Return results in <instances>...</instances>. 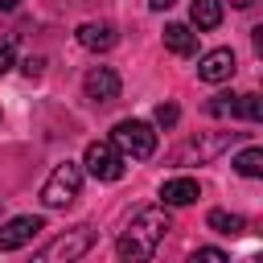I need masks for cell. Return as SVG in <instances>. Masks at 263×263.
I'll use <instances>...</instances> for the list:
<instances>
[{"label": "cell", "mask_w": 263, "mask_h": 263, "mask_svg": "<svg viewBox=\"0 0 263 263\" xmlns=\"http://www.w3.org/2000/svg\"><path fill=\"white\" fill-rule=\"evenodd\" d=\"M173 230V218H168V210L164 205H144L132 222H127V230L119 234V259H132V263H144V259H152L156 255V247L164 242V234Z\"/></svg>", "instance_id": "obj_1"}, {"label": "cell", "mask_w": 263, "mask_h": 263, "mask_svg": "<svg viewBox=\"0 0 263 263\" xmlns=\"http://www.w3.org/2000/svg\"><path fill=\"white\" fill-rule=\"evenodd\" d=\"M78 193H82V164H74V160L53 164V173H49L45 185H41L45 210H66V205H74Z\"/></svg>", "instance_id": "obj_2"}, {"label": "cell", "mask_w": 263, "mask_h": 263, "mask_svg": "<svg viewBox=\"0 0 263 263\" xmlns=\"http://www.w3.org/2000/svg\"><path fill=\"white\" fill-rule=\"evenodd\" d=\"M111 144L119 148L123 160H148V156L156 152V132H152V123H144V119H119V123L111 127Z\"/></svg>", "instance_id": "obj_3"}, {"label": "cell", "mask_w": 263, "mask_h": 263, "mask_svg": "<svg viewBox=\"0 0 263 263\" xmlns=\"http://www.w3.org/2000/svg\"><path fill=\"white\" fill-rule=\"evenodd\" d=\"M90 247H95V226H74L66 234H58L49 247H41L37 259L41 263H70V259H82Z\"/></svg>", "instance_id": "obj_4"}, {"label": "cell", "mask_w": 263, "mask_h": 263, "mask_svg": "<svg viewBox=\"0 0 263 263\" xmlns=\"http://www.w3.org/2000/svg\"><path fill=\"white\" fill-rule=\"evenodd\" d=\"M82 164H86V173L99 177V181H119V177H123V156H119V148H115L111 140H95V144H86Z\"/></svg>", "instance_id": "obj_5"}, {"label": "cell", "mask_w": 263, "mask_h": 263, "mask_svg": "<svg viewBox=\"0 0 263 263\" xmlns=\"http://www.w3.org/2000/svg\"><path fill=\"white\" fill-rule=\"evenodd\" d=\"M41 230H45V222H41L37 214H16V218L0 222V251H21V247H29Z\"/></svg>", "instance_id": "obj_6"}, {"label": "cell", "mask_w": 263, "mask_h": 263, "mask_svg": "<svg viewBox=\"0 0 263 263\" xmlns=\"http://www.w3.org/2000/svg\"><path fill=\"white\" fill-rule=\"evenodd\" d=\"M234 136L238 132H218V136H197V140H189L181 152H177V164H205V160H214L218 152H226L230 144H234Z\"/></svg>", "instance_id": "obj_7"}, {"label": "cell", "mask_w": 263, "mask_h": 263, "mask_svg": "<svg viewBox=\"0 0 263 263\" xmlns=\"http://www.w3.org/2000/svg\"><path fill=\"white\" fill-rule=\"evenodd\" d=\"M82 90L90 103H115L119 99V74L111 66H90L86 78H82Z\"/></svg>", "instance_id": "obj_8"}, {"label": "cell", "mask_w": 263, "mask_h": 263, "mask_svg": "<svg viewBox=\"0 0 263 263\" xmlns=\"http://www.w3.org/2000/svg\"><path fill=\"white\" fill-rule=\"evenodd\" d=\"M234 70H238V62H234V49H226V45L201 53V62H197L201 82H226V78H234Z\"/></svg>", "instance_id": "obj_9"}, {"label": "cell", "mask_w": 263, "mask_h": 263, "mask_svg": "<svg viewBox=\"0 0 263 263\" xmlns=\"http://www.w3.org/2000/svg\"><path fill=\"white\" fill-rule=\"evenodd\" d=\"M78 45L82 49H90V53H107V49H115V41H119V29L111 25V21H86V25H78Z\"/></svg>", "instance_id": "obj_10"}, {"label": "cell", "mask_w": 263, "mask_h": 263, "mask_svg": "<svg viewBox=\"0 0 263 263\" xmlns=\"http://www.w3.org/2000/svg\"><path fill=\"white\" fill-rule=\"evenodd\" d=\"M197 197H201V189H197L193 177H173V181L160 185V201H164V205H189V201H197Z\"/></svg>", "instance_id": "obj_11"}, {"label": "cell", "mask_w": 263, "mask_h": 263, "mask_svg": "<svg viewBox=\"0 0 263 263\" xmlns=\"http://www.w3.org/2000/svg\"><path fill=\"white\" fill-rule=\"evenodd\" d=\"M164 45L177 53V58H193L197 53V33L189 25H164Z\"/></svg>", "instance_id": "obj_12"}, {"label": "cell", "mask_w": 263, "mask_h": 263, "mask_svg": "<svg viewBox=\"0 0 263 263\" xmlns=\"http://www.w3.org/2000/svg\"><path fill=\"white\" fill-rule=\"evenodd\" d=\"M189 21H193V29H218L222 25V0H193Z\"/></svg>", "instance_id": "obj_13"}, {"label": "cell", "mask_w": 263, "mask_h": 263, "mask_svg": "<svg viewBox=\"0 0 263 263\" xmlns=\"http://www.w3.org/2000/svg\"><path fill=\"white\" fill-rule=\"evenodd\" d=\"M205 226L218 230V234H230V238H234V234L247 230V218H242V214H230V210H210V214H205Z\"/></svg>", "instance_id": "obj_14"}, {"label": "cell", "mask_w": 263, "mask_h": 263, "mask_svg": "<svg viewBox=\"0 0 263 263\" xmlns=\"http://www.w3.org/2000/svg\"><path fill=\"white\" fill-rule=\"evenodd\" d=\"M230 164H234L238 177H259V173H263V152H259V148H242Z\"/></svg>", "instance_id": "obj_15"}, {"label": "cell", "mask_w": 263, "mask_h": 263, "mask_svg": "<svg viewBox=\"0 0 263 263\" xmlns=\"http://www.w3.org/2000/svg\"><path fill=\"white\" fill-rule=\"evenodd\" d=\"M205 111H210L214 119H234V111H238V95H234V90H222V95H214V99L205 103Z\"/></svg>", "instance_id": "obj_16"}, {"label": "cell", "mask_w": 263, "mask_h": 263, "mask_svg": "<svg viewBox=\"0 0 263 263\" xmlns=\"http://www.w3.org/2000/svg\"><path fill=\"white\" fill-rule=\"evenodd\" d=\"M234 119H247V123H259L263 119V99L251 90V95H238V111H234Z\"/></svg>", "instance_id": "obj_17"}, {"label": "cell", "mask_w": 263, "mask_h": 263, "mask_svg": "<svg viewBox=\"0 0 263 263\" xmlns=\"http://www.w3.org/2000/svg\"><path fill=\"white\" fill-rule=\"evenodd\" d=\"M177 119H181L177 103H160V107H156V123H160V127H177Z\"/></svg>", "instance_id": "obj_18"}, {"label": "cell", "mask_w": 263, "mask_h": 263, "mask_svg": "<svg viewBox=\"0 0 263 263\" xmlns=\"http://www.w3.org/2000/svg\"><path fill=\"white\" fill-rule=\"evenodd\" d=\"M193 259H214V263H226V251H218V247H197V251H193Z\"/></svg>", "instance_id": "obj_19"}, {"label": "cell", "mask_w": 263, "mask_h": 263, "mask_svg": "<svg viewBox=\"0 0 263 263\" xmlns=\"http://www.w3.org/2000/svg\"><path fill=\"white\" fill-rule=\"evenodd\" d=\"M8 66H12V49L0 45V74H8Z\"/></svg>", "instance_id": "obj_20"}, {"label": "cell", "mask_w": 263, "mask_h": 263, "mask_svg": "<svg viewBox=\"0 0 263 263\" xmlns=\"http://www.w3.org/2000/svg\"><path fill=\"white\" fill-rule=\"evenodd\" d=\"M25 74H41V58H29L25 62Z\"/></svg>", "instance_id": "obj_21"}, {"label": "cell", "mask_w": 263, "mask_h": 263, "mask_svg": "<svg viewBox=\"0 0 263 263\" xmlns=\"http://www.w3.org/2000/svg\"><path fill=\"white\" fill-rule=\"evenodd\" d=\"M148 4H152V8H156V12H164V8H173V4H177V0H148Z\"/></svg>", "instance_id": "obj_22"}, {"label": "cell", "mask_w": 263, "mask_h": 263, "mask_svg": "<svg viewBox=\"0 0 263 263\" xmlns=\"http://www.w3.org/2000/svg\"><path fill=\"white\" fill-rule=\"evenodd\" d=\"M230 4H234V8H251L255 0H230Z\"/></svg>", "instance_id": "obj_23"}, {"label": "cell", "mask_w": 263, "mask_h": 263, "mask_svg": "<svg viewBox=\"0 0 263 263\" xmlns=\"http://www.w3.org/2000/svg\"><path fill=\"white\" fill-rule=\"evenodd\" d=\"M16 4H21V0H0V8H16Z\"/></svg>", "instance_id": "obj_24"}, {"label": "cell", "mask_w": 263, "mask_h": 263, "mask_svg": "<svg viewBox=\"0 0 263 263\" xmlns=\"http://www.w3.org/2000/svg\"><path fill=\"white\" fill-rule=\"evenodd\" d=\"M0 205H4V197H0Z\"/></svg>", "instance_id": "obj_25"}]
</instances>
